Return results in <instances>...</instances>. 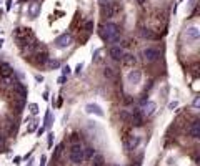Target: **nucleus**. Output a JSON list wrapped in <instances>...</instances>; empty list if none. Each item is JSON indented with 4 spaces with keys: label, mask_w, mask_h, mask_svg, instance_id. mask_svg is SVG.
<instances>
[{
    "label": "nucleus",
    "mask_w": 200,
    "mask_h": 166,
    "mask_svg": "<svg viewBox=\"0 0 200 166\" xmlns=\"http://www.w3.org/2000/svg\"><path fill=\"white\" fill-rule=\"evenodd\" d=\"M13 38L17 40L18 47L22 45H27V43H32L35 42V37H33V32L30 28H25V27H18L13 30Z\"/></svg>",
    "instance_id": "1"
},
{
    "label": "nucleus",
    "mask_w": 200,
    "mask_h": 166,
    "mask_svg": "<svg viewBox=\"0 0 200 166\" xmlns=\"http://www.w3.org/2000/svg\"><path fill=\"white\" fill-rule=\"evenodd\" d=\"M119 35H120V30H119V25H115V23L109 22L102 27V38H104L105 42L114 43V42L119 40Z\"/></svg>",
    "instance_id": "2"
},
{
    "label": "nucleus",
    "mask_w": 200,
    "mask_h": 166,
    "mask_svg": "<svg viewBox=\"0 0 200 166\" xmlns=\"http://www.w3.org/2000/svg\"><path fill=\"white\" fill-rule=\"evenodd\" d=\"M70 161L74 164H82L84 163V146H82L80 141L72 143V146H70Z\"/></svg>",
    "instance_id": "3"
},
{
    "label": "nucleus",
    "mask_w": 200,
    "mask_h": 166,
    "mask_svg": "<svg viewBox=\"0 0 200 166\" xmlns=\"http://www.w3.org/2000/svg\"><path fill=\"white\" fill-rule=\"evenodd\" d=\"M72 42H74V38H72L70 33H62L60 37L55 38V47L58 48V50H65V48H69L72 45Z\"/></svg>",
    "instance_id": "4"
},
{
    "label": "nucleus",
    "mask_w": 200,
    "mask_h": 166,
    "mask_svg": "<svg viewBox=\"0 0 200 166\" xmlns=\"http://www.w3.org/2000/svg\"><path fill=\"white\" fill-rule=\"evenodd\" d=\"M142 57H144V60L147 63H154V62H157L160 58V52L157 50V48L149 47V48H145V50L142 52Z\"/></svg>",
    "instance_id": "5"
},
{
    "label": "nucleus",
    "mask_w": 200,
    "mask_h": 166,
    "mask_svg": "<svg viewBox=\"0 0 200 166\" xmlns=\"http://www.w3.org/2000/svg\"><path fill=\"white\" fill-rule=\"evenodd\" d=\"M127 80H129L130 85H139L142 81V71L140 70H130L129 75H127Z\"/></svg>",
    "instance_id": "6"
},
{
    "label": "nucleus",
    "mask_w": 200,
    "mask_h": 166,
    "mask_svg": "<svg viewBox=\"0 0 200 166\" xmlns=\"http://www.w3.org/2000/svg\"><path fill=\"white\" fill-rule=\"evenodd\" d=\"M130 121H132V125H134V126H142L144 125V115H142V111L135 108L130 113Z\"/></svg>",
    "instance_id": "7"
},
{
    "label": "nucleus",
    "mask_w": 200,
    "mask_h": 166,
    "mask_svg": "<svg viewBox=\"0 0 200 166\" xmlns=\"http://www.w3.org/2000/svg\"><path fill=\"white\" fill-rule=\"evenodd\" d=\"M109 55H110L112 60L122 62V58H124V50H122L120 47H110L109 48Z\"/></svg>",
    "instance_id": "8"
},
{
    "label": "nucleus",
    "mask_w": 200,
    "mask_h": 166,
    "mask_svg": "<svg viewBox=\"0 0 200 166\" xmlns=\"http://www.w3.org/2000/svg\"><path fill=\"white\" fill-rule=\"evenodd\" d=\"M38 13H40V2H38V0H33L30 5H28V17L37 18Z\"/></svg>",
    "instance_id": "9"
},
{
    "label": "nucleus",
    "mask_w": 200,
    "mask_h": 166,
    "mask_svg": "<svg viewBox=\"0 0 200 166\" xmlns=\"http://www.w3.org/2000/svg\"><path fill=\"white\" fill-rule=\"evenodd\" d=\"M85 111L89 115H97V116H104V110L100 108L97 103H89L85 106Z\"/></svg>",
    "instance_id": "10"
},
{
    "label": "nucleus",
    "mask_w": 200,
    "mask_h": 166,
    "mask_svg": "<svg viewBox=\"0 0 200 166\" xmlns=\"http://www.w3.org/2000/svg\"><path fill=\"white\" fill-rule=\"evenodd\" d=\"M185 37L188 38V40H198L200 38V30H198V27H188L187 30H185Z\"/></svg>",
    "instance_id": "11"
},
{
    "label": "nucleus",
    "mask_w": 200,
    "mask_h": 166,
    "mask_svg": "<svg viewBox=\"0 0 200 166\" xmlns=\"http://www.w3.org/2000/svg\"><path fill=\"white\" fill-rule=\"evenodd\" d=\"M13 73V68H12V65H8L7 62H2L0 63V76H10Z\"/></svg>",
    "instance_id": "12"
},
{
    "label": "nucleus",
    "mask_w": 200,
    "mask_h": 166,
    "mask_svg": "<svg viewBox=\"0 0 200 166\" xmlns=\"http://www.w3.org/2000/svg\"><path fill=\"white\" fill-rule=\"evenodd\" d=\"M155 110H157V103H155V101H147V103H145V108H144V111H142V115L152 116V115L155 113Z\"/></svg>",
    "instance_id": "13"
},
{
    "label": "nucleus",
    "mask_w": 200,
    "mask_h": 166,
    "mask_svg": "<svg viewBox=\"0 0 200 166\" xmlns=\"http://www.w3.org/2000/svg\"><path fill=\"white\" fill-rule=\"evenodd\" d=\"M104 76L107 78V80H110V81H117V80H119L117 71L114 70V68H110V67H105L104 68Z\"/></svg>",
    "instance_id": "14"
},
{
    "label": "nucleus",
    "mask_w": 200,
    "mask_h": 166,
    "mask_svg": "<svg viewBox=\"0 0 200 166\" xmlns=\"http://www.w3.org/2000/svg\"><path fill=\"white\" fill-rule=\"evenodd\" d=\"M188 133H190V136H192V138H198V136H200V121H198V120L192 121V126H190Z\"/></svg>",
    "instance_id": "15"
},
{
    "label": "nucleus",
    "mask_w": 200,
    "mask_h": 166,
    "mask_svg": "<svg viewBox=\"0 0 200 166\" xmlns=\"http://www.w3.org/2000/svg\"><path fill=\"white\" fill-rule=\"evenodd\" d=\"M140 35H142L144 38H149V40H157V35L150 30V28H147V27H144V28H140Z\"/></svg>",
    "instance_id": "16"
},
{
    "label": "nucleus",
    "mask_w": 200,
    "mask_h": 166,
    "mask_svg": "<svg viewBox=\"0 0 200 166\" xmlns=\"http://www.w3.org/2000/svg\"><path fill=\"white\" fill-rule=\"evenodd\" d=\"M13 90L18 93V96H20V98H23V100L27 98V88L22 85V83H15V85H13Z\"/></svg>",
    "instance_id": "17"
},
{
    "label": "nucleus",
    "mask_w": 200,
    "mask_h": 166,
    "mask_svg": "<svg viewBox=\"0 0 200 166\" xmlns=\"http://www.w3.org/2000/svg\"><path fill=\"white\" fill-rule=\"evenodd\" d=\"M140 145V136H132V140L129 141V143H125V146H127V150H135L137 146Z\"/></svg>",
    "instance_id": "18"
},
{
    "label": "nucleus",
    "mask_w": 200,
    "mask_h": 166,
    "mask_svg": "<svg viewBox=\"0 0 200 166\" xmlns=\"http://www.w3.org/2000/svg\"><path fill=\"white\" fill-rule=\"evenodd\" d=\"M135 62H137V58H135V55H132V53H124L122 63H125V65H135Z\"/></svg>",
    "instance_id": "19"
},
{
    "label": "nucleus",
    "mask_w": 200,
    "mask_h": 166,
    "mask_svg": "<svg viewBox=\"0 0 200 166\" xmlns=\"http://www.w3.org/2000/svg\"><path fill=\"white\" fill-rule=\"evenodd\" d=\"M102 13H104V17H114V8H112V2L105 3V5H102Z\"/></svg>",
    "instance_id": "20"
},
{
    "label": "nucleus",
    "mask_w": 200,
    "mask_h": 166,
    "mask_svg": "<svg viewBox=\"0 0 200 166\" xmlns=\"http://www.w3.org/2000/svg\"><path fill=\"white\" fill-rule=\"evenodd\" d=\"M48 60V55H47V52H37V63H40V65H45Z\"/></svg>",
    "instance_id": "21"
},
{
    "label": "nucleus",
    "mask_w": 200,
    "mask_h": 166,
    "mask_svg": "<svg viewBox=\"0 0 200 166\" xmlns=\"http://www.w3.org/2000/svg\"><path fill=\"white\" fill-rule=\"evenodd\" d=\"M94 154H95V150L92 148V146H87V148H84V159L94 158Z\"/></svg>",
    "instance_id": "22"
},
{
    "label": "nucleus",
    "mask_w": 200,
    "mask_h": 166,
    "mask_svg": "<svg viewBox=\"0 0 200 166\" xmlns=\"http://www.w3.org/2000/svg\"><path fill=\"white\" fill-rule=\"evenodd\" d=\"M94 166H104V163H105V159H104V156L102 154H94Z\"/></svg>",
    "instance_id": "23"
},
{
    "label": "nucleus",
    "mask_w": 200,
    "mask_h": 166,
    "mask_svg": "<svg viewBox=\"0 0 200 166\" xmlns=\"http://www.w3.org/2000/svg\"><path fill=\"white\" fill-rule=\"evenodd\" d=\"M45 123H43V126H45V130L48 128V126L52 125V113H50V110H47V113H45Z\"/></svg>",
    "instance_id": "24"
},
{
    "label": "nucleus",
    "mask_w": 200,
    "mask_h": 166,
    "mask_svg": "<svg viewBox=\"0 0 200 166\" xmlns=\"http://www.w3.org/2000/svg\"><path fill=\"white\" fill-rule=\"evenodd\" d=\"M45 65H47L48 68H52V70H53V68H58V67H60V62H58V60H50V58H48Z\"/></svg>",
    "instance_id": "25"
},
{
    "label": "nucleus",
    "mask_w": 200,
    "mask_h": 166,
    "mask_svg": "<svg viewBox=\"0 0 200 166\" xmlns=\"http://www.w3.org/2000/svg\"><path fill=\"white\" fill-rule=\"evenodd\" d=\"M2 80H3V85H5V86H10L12 83H17V81H15V78H13L12 75H10V76H3Z\"/></svg>",
    "instance_id": "26"
},
{
    "label": "nucleus",
    "mask_w": 200,
    "mask_h": 166,
    "mask_svg": "<svg viewBox=\"0 0 200 166\" xmlns=\"http://www.w3.org/2000/svg\"><path fill=\"white\" fill-rule=\"evenodd\" d=\"M94 27H95V23H94V20H89V22L85 23V30L89 32V33H92V32H94Z\"/></svg>",
    "instance_id": "27"
},
{
    "label": "nucleus",
    "mask_w": 200,
    "mask_h": 166,
    "mask_svg": "<svg viewBox=\"0 0 200 166\" xmlns=\"http://www.w3.org/2000/svg\"><path fill=\"white\" fill-rule=\"evenodd\" d=\"M120 118L124 120V121H130V113H127V111L122 110V111H120Z\"/></svg>",
    "instance_id": "28"
},
{
    "label": "nucleus",
    "mask_w": 200,
    "mask_h": 166,
    "mask_svg": "<svg viewBox=\"0 0 200 166\" xmlns=\"http://www.w3.org/2000/svg\"><path fill=\"white\" fill-rule=\"evenodd\" d=\"M30 113L32 115H37L38 113V105L37 103H30Z\"/></svg>",
    "instance_id": "29"
},
{
    "label": "nucleus",
    "mask_w": 200,
    "mask_h": 166,
    "mask_svg": "<svg viewBox=\"0 0 200 166\" xmlns=\"http://www.w3.org/2000/svg\"><path fill=\"white\" fill-rule=\"evenodd\" d=\"M70 70H72V68H70L69 65H65V67L62 68V75H63V76H69V75H70Z\"/></svg>",
    "instance_id": "30"
},
{
    "label": "nucleus",
    "mask_w": 200,
    "mask_h": 166,
    "mask_svg": "<svg viewBox=\"0 0 200 166\" xmlns=\"http://www.w3.org/2000/svg\"><path fill=\"white\" fill-rule=\"evenodd\" d=\"M124 103H125V105H130V103H134V96H130V95H125V98H124Z\"/></svg>",
    "instance_id": "31"
},
{
    "label": "nucleus",
    "mask_w": 200,
    "mask_h": 166,
    "mask_svg": "<svg viewBox=\"0 0 200 166\" xmlns=\"http://www.w3.org/2000/svg\"><path fill=\"white\" fill-rule=\"evenodd\" d=\"M62 148H63V145H58V146H57L55 153H53V156H55V158H58V156H60V153H62Z\"/></svg>",
    "instance_id": "32"
},
{
    "label": "nucleus",
    "mask_w": 200,
    "mask_h": 166,
    "mask_svg": "<svg viewBox=\"0 0 200 166\" xmlns=\"http://www.w3.org/2000/svg\"><path fill=\"white\" fill-rule=\"evenodd\" d=\"M47 136H48V138H47V143H48V148H50L52 143H53V133H48Z\"/></svg>",
    "instance_id": "33"
},
{
    "label": "nucleus",
    "mask_w": 200,
    "mask_h": 166,
    "mask_svg": "<svg viewBox=\"0 0 200 166\" xmlns=\"http://www.w3.org/2000/svg\"><path fill=\"white\" fill-rule=\"evenodd\" d=\"M5 150V140H3V136H0V153Z\"/></svg>",
    "instance_id": "34"
},
{
    "label": "nucleus",
    "mask_w": 200,
    "mask_h": 166,
    "mask_svg": "<svg viewBox=\"0 0 200 166\" xmlns=\"http://www.w3.org/2000/svg\"><path fill=\"white\" fill-rule=\"evenodd\" d=\"M200 106V96H195L193 98V108H198Z\"/></svg>",
    "instance_id": "35"
},
{
    "label": "nucleus",
    "mask_w": 200,
    "mask_h": 166,
    "mask_svg": "<svg viewBox=\"0 0 200 166\" xmlns=\"http://www.w3.org/2000/svg\"><path fill=\"white\" fill-rule=\"evenodd\" d=\"M82 68H84V63H79V65L75 67V73L77 75H80V71H82Z\"/></svg>",
    "instance_id": "36"
},
{
    "label": "nucleus",
    "mask_w": 200,
    "mask_h": 166,
    "mask_svg": "<svg viewBox=\"0 0 200 166\" xmlns=\"http://www.w3.org/2000/svg\"><path fill=\"white\" fill-rule=\"evenodd\" d=\"M177 105H178L177 101H172V103L168 105V110H173V108H177Z\"/></svg>",
    "instance_id": "37"
},
{
    "label": "nucleus",
    "mask_w": 200,
    "mask_h": 166,
    "mask_svg": "<svg viewBox=\"0 0 200 166\" xmlns=\"http://www.w3.org/2000/svg\"><path fill=\"white\" fill-rule=\"evenodd\" d=\"M65 80H67V76H60V78H58V83H60V85H63V83H65Z\"/></svg>",
    "instance_id": "38"
},
{
    "label": "nucleus",
    "mask_w": 200,
    "mask_h": 166,
    "mask_svg": "<svg viewBox=\"0 0 200 166\" xmlns=\"http://www.w3.org/2000/svg\"><path fill=\"white\" fill-rule=\"evenodd\" d=\"M35 130H37V123H32L30 128H28V131H35Z\"/></svg>",
    "instance_id": "39"
},
{
    "label": "nucleus",
    "mask_w": 200,
    "mask_h": 166,
    "mask_svg": "<svg viewBox=\"0 0 200 166\" xmlns=\"http://www.w3.org/2000/svg\"><path fill=\"white\" fill-rule=\"evenodd\" d=\"M45 161H47V156H42V159H40V166H45Z\"/></svg>",
    "instance_id": "40"
},
{
    "label": "nucleus",
    "mask_w": 200,
    "mask_h": 166,
    "mask_svg": "<svg viewBox=\"0 0 200 166\" xmlns=\"http://www.w3.org/2000/svg\"><path fill=\"white\" fill-rule=\"evenodd\" d=\"M20 156H15V158H13V163H15V164H18V163H20Z\"/></svg>",
    "instance_id": "41"
},
{
    "label": "nucleus",
    "mask_w": 200,
    "mask_h": 166,
    "mask_svg": "<svg viewBox=\"0 0 200 166\" xmlns=\"http://www.w3.org/2000/svg\"><path fill=\"white\" fill-rule=\"evenodd\" d=\"M35 80L37 81H43V76L42 75H35Z\"/></svg>",
    "instance_id": "42"
},
{
    "label": "nucleus",
    "mask_w": 200,
    "mask_h": 166,
    "mask_svg": "<svg viewBox=\"0 0 200 166\" xmlns=\"http://www.w3.org/2000/svg\"><path fill=\"white\" fill-rule=\"evenodd\" d=\"M109 2H110V0H99L100 5H105V3H109Z\"/></svg>",
    "instance_id": "43"
},
{
    "label": "nucleus",
    "mask_w": 200,
    "mask_h": 166,
    "mask_svg": "<svg viewBox=\"0 0 200 166\" xmlns=\"http://www.w3.org/2000/svg\"><path fill=\"white\" fill-rule=\"evenodd\" d=\"M10 7H12V0H7V10H10Z\"/></svg>",
    "instance_id": "44"
},
{
    "label": "nucleus",
    "mask_w": 200,
    "mask_h": 166,
    "mask_svg": "<svg viewBox=\"0 0 200 166\" xmlns=\"http://www.w3.org/2000/svg\"><path fill=\"white\" fill-rule=\"evenodd\" d=\"M43 131H45V126H42V128L38 130V136H40V135H43Z\"/></svg>",
    "instance_id": "45"
},
{
    "label": "nucleus",
    "mask_w": 200,
    "mask_h": 166,
    "mask_svg": "<svg viewBox=\"0 0 200 166\" xmlns=\"http://www.w3.org/2000/svg\"><path fill=\"white\" fill-rule=\"evenodd\" d=\"M137 2H139V3H140V5H142V3H144V2H145V0H137Z\"/></svg>",
    "instance_id": "46"
},
{
    "label": "nucleus",
    "mask_w": 200,
    "mask_h": 166,
    "mask_svg": "<svg viewBox=\"0 0 200 166\" xmlns=\"http://www.w3.org/2000/svg\"><path fill=\"white\" fill-rule=\"evenodd\" d=\"M32 163H33V161H30V163H28V164H27V166H32Z\"/></svg>",
    "instance_id": "47"
},
{
    "label": "nucleus",
    "mask_w": 200,
    "mask_h": 166,
    "mask_svg": "<svg viewBox=\"0 0 200 166\" xmlns=\"http://www.w3.org/2000/svg\"><path fill=\"white\" fill-rule=\"evenodd\" d=\"M22 2H23V0H22Z\"/></svg>",
    "instance_id": "48"
}]
</instances>
